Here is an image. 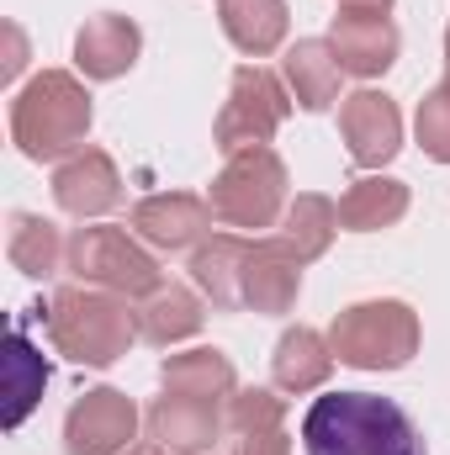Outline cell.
Listing matches in <instances>:
<instances>
[{"label":"cell","mask_w":450,"mask_h":455,"mask_svg":"<svg viewBox=\"0 0 450 455\" xmlns=\"http://www.w3.org/2000/svg\"><path fill=\"white\" fill-rule=\"evenodd\" d=\"M308 455H430L419 424L376 392H329L302 419Z\"/></svg>","instance_id":"cell-1"},{"label":"cell","mask_w":450,"mask_h":455,"mask_svg":"<svg viewBox=\"0 0 450 455\" xmlns=\"http://www.w3.org/2000/svg\"><path fill=\"white\" fill-rule=\"evenodd\" d=\"M91 116H96L91 91L69 69H43L11 101V143L32 164H53V159H69V154L85 148Z\"/></svg>","instance_id":"cell-2"},{"label":"cell","mask_w":450,"mask_h":455,"mask_svg":"<svg viewBox=\"0 0 450 455\" xmlns=\"http://www.w3.org/2000/svg\"><path fill=\"white\" fill-rule=\"evenodd\" d=\"M48 339L64 360L107 371L117 365L138 334V307H127V297L96 291V286H64L48 302Z\"/></svg>","instance_id":"cell-3"},{"label":"cell","mask_w":450,"mask_h":455,"mask_svg":"<svg viewBox=\"0 0 450 455\" xmlns=\"http://www.w3.org/2000/svg\"><path fill=\"white\" fill-rule=\"evenodd\" d=\"M329 349L339 365H355V371H403L419 355V313L398 297L355 302L334 313Z\"/></svg>","instance_id":"cell-4"},{"label":"cell","mask_w":450,"mask_h":455,"mask_svg":"<svg viewBox=\"0 0 450 455\" xmlns=\"http://www.w3.org/2000/svg\"><path fill=\"white\" fill-rule=\"evenodd\" d=\"M286 164L276 148H244L228 154V164L218 170L207 202L218 212V223L228 228H276V218H286Z\"/></svg>","instance_id":"cell-5"},{"label":"cell","mask_w":450,"mask_h":455,"mask_svg":"<svg viewBox=\"0 0 450 455\" xmlns=\"http://www.w3.org/2000/svg\"><path fill=\"white\" fill-rule=\"evenodd\" d=\"M69 270L80 286L112 291V297H149L154 286H165L154 254L127 228H80L69 238Z\"/></svg>","instance_id":"cell-6"},{"label":"cell","mask_w":450,"mask_h":455,"mask_svg":"<svg viewBox=\"0 0 450 455\" xmlns=\"http://www.w3.org/2000/svg\"><path fill=\"white\" fill-rule=\"evenodd\" d=\"M292 91L265 69V64H238L233 69V85H228V101L218 112L213 127V143L218 154H244V148H270V138L281 132V122L292 116Z\"/></svg>","instance_id":"cell-7"},{"label":"cell","mask_w":450,"mask_h":455,"mask_svg":"<svg viewBox=\"0 0 450 455\" xmlns=\"http://www.w3.org/2000/svg\"><path fill=\"white\" fill-rule=\"evenodd\" d=\"M133 435H138V408L117 387H96V392L75 397L64 413V451L69 455H122L133 451L127 445Z\"/></svg>","instance_id":"cell-8"},{"label":"cell","mask_w":450,"mask_h":455,"mask_svg":"<svg viewBox=\"0 0 450 455\" xmlns=\"http://www.w3.org/2000/svg\"><path fill=\"white\" fill-rule=\"evenodd\" d=\"M339 138L360 170H382L403 148V112L387 91H355L339 101Z\"/></svg>","instance_id":"cell-9"},{"label":"cell","mask_w":450,"mask_h":455,"mask_svg":"<svg viewBox=\"0 0 450 455\" xmlns=\"http://www.w3.org/2000/svg\"><path fill=\"white\" fill-rule=\"evenodd\" d=\"M213 202L207 196H191V191H159V196H143L133 207V233L159 249V254H181V249H197L213 238Z\"/></svg>","instance_id":"cell-10"},{"label":"cell","mask_w":450,"mask_h":455,"mask_svg":"<svg viewBox=\"0 0 450 455\" xmlns=\"http://www.w3.org/2000/svg\"><path fill=\"white\" fill-rule=\"evenodd\" d=\"M329 48H334L339 69L355 75V80H376L398 64V48H403V32L387 11H344L339 5L334 27H329Z\"/></svg>","instance_id":"cell-11"},{"label":"cell","mask_w":450,"mask_h":455,"mask_svg":"<svg viewBox=\"0 0 450 455\" xmlns=\"http://www.w3.org/2000/svg\"><path fill=\"white\" fill-rule=\"evenodd\" d=\"M53 202L69 218H107L112 207H122V175H117L107 148H80L53 170Z\"/></svg>","instance_id":"cell-12"},{"label":"cell","mask_w":450,"mask_h":455,"mask_svg":"<svg viewBox=\"0 0 450 455\" xmlns=\"http://www.w3.org/2000/svg\"><path fill=\"white\" fill-rule=\"evenodd\" d=\"M302 291V259L286 249V238H254L249 254H244V307L249 313H265V318H281L292 313Z\"/></svg>","instance_id":"cell-13"},{"label":"cell","mask_w":450,"mask_h":455,"mask_svg":"<svg viewBox=\"0 0 450 455\" xmlns=\"http://www.w3.org/2000/svg\"><path fill=\"white\" fill-rule=\"evenodd\" d=\"M223 429H228L223 403H202V397L165 392L149 408V435H154V445H165L170 455H213Z\"/></svg>","instance_id":"cell-14"},{"label":"cell","mask_w":450,"mask_h":455,"mask_svg":"<svg viewBox=\"0 0 450 455\" xmlns=\"http://www.w3.org/2000/svg\"><path fill=\"white\" fill-rule=\"evenodd\" d=\"M138 53H143V32L133 16L101 11L75 32V64L85 80H122L138 64Z\"/></svg>","instance_id":"cell-15"},{"label":"cell","mask_w":450,"mask_h":455,"mask_svg":"<svg viewBox=\"0 0 450 455\" xmlns=\"http://www.w3.org/2000/svg\"><path fill=\"white\" fill-rule=\"evenodd\" d=\"M281 75H286V91L302 112H329L339 101V59L329 48V37H297L281 59Z\"/></svg>","instance_id":"cell-16"},{"label":"cell","mask_w":450,"mask_h":455,"mask_svg":"<svg viewBox=\"0 0 450 455\" xmlns=\"http://www.w3.org/2000/svg\"><path fill=\"white\" fill-rule=\"evenodd\" d=\"M329 371H334L329 334H318V329L297 323V329H286V334L276 339V355H270L276 392H292V397H302V392H318V387L329 381Z\"/></svg>","instance_id":"cell-17"},{"label":"cell","mask_w":450,"mask_h":455,"mask_svg":"<svg viewBox=\"0 0 450 455\" xmlns=\"http://www.w3.org/2000/svg\"><path fill=\"white\" fill-rule=\"evenodd\" d=\"M244 254H249V238H233V233H213L207 243L191 249V281L223 313L244 307Z\"/></svg>","instance_id":"cell-18"},{"label":"cell","mask_w":450,"mask_h":455,"mask_svg":"<svg viewBox=\"0 0 450 455\" xmlns=\"http://www.w3.org/2000/svg\"><path fill=\"white\" fill-rule=\"evenodd\" d=\"M5 259L27 275V281H53L64 265H69V243L64 233L37 218V212H11L5 223Z\"/></svg>","instance_id":"cell-19"},{"label":"cell","mask_w":450,"mask_h":455,"mask_svg":"<svg viewBox=\"0 0 450 455\" xmlns=\"http://www.w3.org/2000/svg\"><path fill=\"white\" fill-rule=\"evenodd\" d=\"M202 318H207L202 313V297L191 286H181V281H165L149 297H138V334L149 344H159V349L191 339L202 329Z\"/></svg>","instance_id":"cell-20"},{"label":"cell","mask_w":450,"mask_h":455,"mask_svg":"<svg viewBox=\"0 0 450 455\" xmlns=\"http://www.w3.org/2000/svg\"><path fill=\"white\" fill-rule=\"evenodd\" d=\"M218 21L238 53L265 59L286 43L292 11H286V0H218Z\"/></svg>","instance_id":"cell-21"},{"label":"cell","mask_w":450,"mask_h":455,"mask_svg":"<svg viewBox=\"0 0 450 455\" xmlns=\"http://www.w3.org/2000/svg\"><path fill=\"white\" fill-rule=\"evenodd\" d=\"M159 381H165V392H175V397H202V403H228V397L238 392L233 360H228L223 349H186V355H165Z\"/></svg>","instance_id":"cell-22"},{"label":"cell","mask_w":450,"mask_h":455,"mask_svg":"<svg viewBox=\"0 0 450 455\" xmlns=\"http://www.w3.org/2000/svg\"><path fill=\"white\" fill-rule=\"evenodd\" d=\"M408 212V186L392 175H360L350 180V191L339 196V228L350 233H382L398 228Z\"/></svg>","instance_id":"cell-23"},{"label":"cell","mask_w":450,"mask_h":455,"mask_svg":"<svg viewBox=\"0 0 450 455\" xmlns=\"http://www.w3.org/2000/svg\"><path fill=\"white\" fill-rule=\"evenodd\" d=\"M334 233H339V207L329 196H318V191L292 196V207H286V218H281V238H286V249H292L302 265L324 259L329 243H334Z\"/></svg>","instance_id":"cell-24"},{"label":"cell","mask_w":450,"mask_h":455,"mask_svg":"<svg viewBox=\"0 0 450 455\" xmlns=\"http://www.w3.org/2000/svg\"><path fill=\"white\" fill-rule=\"evenodd\" d=\"M5 376H11V424H21L32 413V403L43 397V387H48V360L32 355L21 329L11 334V349H5Z\"/></svg>","instance_id":"cell-25"},{"label":"cell","mask_w":450,"mask_h":455,"mask_svg":"<svg viewBox=\"0 0 450 455\" xmlns=\"http://www.w3.org/2000/svg\"><path fill=\"white\" fill-rule=\"evenodd\" d=\"M414 132H419V148H424L435 164H450V85H435V91L419 101Z\"/></svg>","instance_id":"cell-26"},{"label":"cell","mask_w":450,"mask_h":455,"mask_svg":"<svg viewBox=\"0 0 450 455\" xmlns=\"http://www.w3.org/2000/svg\"><path fill=\"white\" fill-rule=\"evenodd\" d=\"M223 419H228V435L260 429V424H286V397H276V392H265V387H244V392L228 397Z\"/></svg>","instance_id":"cell-27"},{"label":"cell","mask_w":450,"mask_h":455,"mask_svg":"<svg viewBox=\"0 0 450 455\" xmlns=\"http://www.w3.org/2000/svg\"><path fill=\"white\" fill-rule=\"evenodd\" d=\"M233 455H292L286 424H260V429H238V435H233Z\"/></svg>","instance_id":"cell-28"},{"label":"cell","mask_w":450,"mask_h":455,"mask_svg":"<svg viewBox=\"0 0 450 455\" xmlns=\"http://www.w3.org/2000/svg\"><path fill=\"white\" fill-rule=\"evenodd\" d=\"M21 64H27V59H21V32L11 27V59H5V80H11V75H21Z\"/></svg>","instance_id":"cell-29"},{"label":"cell","mask_w":450,"mask_h":455,"mask_svg":"<svg viewBox=\"0 0 450 455\" xmlns=\"http://www.w3.org/2000/svg\"><path fill=\"white\" fill-rule=\"evenodd\" d=\"M344 11H392V0H339Z\"/></svg>","instance_id":"cell-30"},{"label":"cell","mask_w":450,"mask_h":455,"mask_svg":"<svg viewBox=\"0 0 450 455\" xmlns=\"http://www.w3.org/2000/svg\"><path fill=\"white\" fill-rule=\"evenodd\" d=\"M122 455H170L165 445H133V451H122Z\"/></svg>","instance_id":"cell-31"},{"label":"cell","mask_w":450,"mask_h":455,"mask_svg":"<svg viewBox=\"0 0 450 455\" xmlns=\"http://www.w3.org/2000/svg\"><path fill=\"white\" fill-rule=\"evenodd\" d=\"M446 85H450V27H446Z\"/></svg>","instance_id":"cell-32"}]
</instances>
